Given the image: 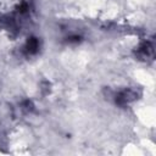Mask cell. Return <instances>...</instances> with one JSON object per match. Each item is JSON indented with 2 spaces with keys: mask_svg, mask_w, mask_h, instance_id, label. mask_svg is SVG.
Segmentation results:
<instances>
[{
  "mask_svg": "<svg viewBox=\"0 0 156 156\" xmlns=\"http://www.w3.org/2000/svg\"><path fill=\"white\" fill-rule=\"evenodd\" d=\"M135 96H136L135 91H133V90H130V89H126V90H122V91H119V93L116 94L115 101H116L117 105L124 106V105L129 104L130 101H133V100L135 99Z\"/></svg>",
  "mask_w": 156,
  "mask_h": 156,
  "instance_id": "obj_1",
  "label": "cell"
},
{
  "mask_svg": "<svg viewBox=\"0 0 156 156\" xmlns=\"http://www.w3.org/2000/svg\"><path fill=\"white\" fill-rule=\"evenodd\" d=\"M39 50V41L37 38L32 37V38H28L26 45H24V52L26 55L30 56V55H35Z\"/></svg>",
  "mask_w": 156,
  "mask_h": 156,
  "instance_id": "obj_2",
  "label": "cell"
},
{
  "mask_svg": "<svg viewBox=\"0 0 156 156\" xmlns=\"http://www.w3.org/2000/svg\"><path fill=\"white\" fill-rule=\"evenodd\" d=\"M152 46H151V44L150 43H143L139 48H138V50H136V54L140 56V57H143V58H147V57H151L152 56Z\"/></svg>",
  "mask_w": 156,
  "mask_h": 156,
  "instance_id": "obj_3",
  "label": "cell"
},
{
  "mask_svg": "<svg viewBox=\"0 0 156 156\" xmlns=\"http://www.w3.org/2000/svg\"><path fill=\"white\" fill-rule=\"evenodd\" d=\"M80 40V37L79 35H71L67 38V41L68 43H78Z\"/></svg>",
  "mask_w": 156,
  "mask_h": 156,
  "instance_id": "obj_4",
  "label": "cell"
}]
</instances>
